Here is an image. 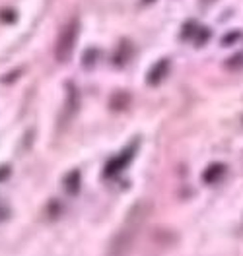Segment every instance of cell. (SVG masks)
<instances>
[{
    "instance_id": "obj_1",
    "label": "cell",
    "mask_w": 243,
    "mask_h": 256,
    "mask_svg": "<svg viewBox=\"0 0 243 256\" xmlns=\"http://www.w3.org/2000/svg\"><path fill=\"white\" fill-rule=\"evenodd\" d=\"M78 33H80V22L76 18L68 20L65 28L61 30V35L55 45V56L59 62H66L70 58L72 50L76 47V41H78Z\"/></svg>"
},
{
    "instance_id": "obj_2",
    "label": "cell",
    "mask_w": 243,
    "mask_h": 256,
    "mask_svg": "<svg viewBox=\"0 0 243 256\" xmlns=\"http://www.w3.org/2000/svg\"><path fill=\"white\" fill-rule=\"evenodd\" d=\"M134 150H136V146H129L121 156H117V158H113V160L109 161V163H107V167H105V175L113 176L115 173H119L123 167H127L130 158H132V154H134Z\"/></svg>"
},
{
    "instance_id": "obj_3",
    "label": "cell",
    "mask_w": 243,
    "mask_h": 256,
    "mask_svg": "<svg viewBox=\"0 0 243 256\" xmlns=\"http://www.w3.org/2000/svg\"><path fill=\"white\" fill-rule=\"evenodd\" d=\"M165 70H167V62H160L158 66H156V70L148 76V80L152 82V84H158V82L162 80V74L165 72Z\"/></svg>"
},
{
    "instance_id": "obj_4",
    "label": "cell",
    "mask_w": 243,
    "mask_h": 256,
    "mask_svg": "<svg viewBox=\"0 0 243 256\" xmlns=\"http://www.w3.org/2000/svg\"><path fill=\"white\" fill-rule=\"evenodd\" d=\"M144 2H146V4H148V2H152V0H144Z\"/></svg>"
}]
</instances>
